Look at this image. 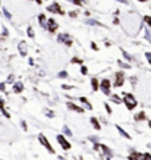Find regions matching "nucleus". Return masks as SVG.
I'll list each match as a JSON object with an SVG mask.
<instances>
[{
	"instance_id": "f03ea898",
	"label": "nucleus",
	"mask_w": 151,
	"mask_h": 160,
	"mask_svg": "<svg viewBox=\"0 0 151 160\" xmlns=\"http://www.w3.org/2000/svg\"><path fill=\"white\" fill-rule=\"evenodd\" d=\"M69 107L73 109V110H76V112H84V109H81L79 106H75V104H69Z\"/></svg>"
},
{
	"instance_id": "f257e3e1",
	"label": "nucleus",
	"mask_w": 151,
	"mask_h": 160,
	"mask_svg": "<svg viewBox=\"0 0 151 160\" xmlns=\"http://www.w3.org/2000/svg\"><path fill=\"white\" fill-rule=\"evenodd\" d=\"M59 141L62 142V147H63V148H66V150H68V148H71V144H69L68 141L63 140V137H59Z\"/></svg>"
},
{
	"instance_id": "7ed1b4c3",
	"label": "nucleus",
	"mask_w": 151,
	"mask_h": 160,
	"mask_svg": "<svg viewBox=\"0 0 151 160\" xmlns=\"http://www.w3.org/2000/svg\"><path fill=\"white\" fill-rule=\"evenodd\" d=\"M91 122H93L94 128H97V129H100V125H98V123H97V119H91Z\"/></svg>"
}]
</instances>
